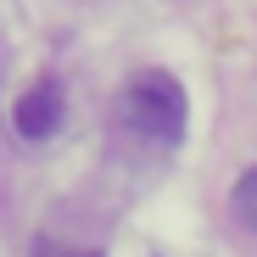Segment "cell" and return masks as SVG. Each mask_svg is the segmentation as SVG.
Instances as JSON below:
<instances>
[{
	"label": "cell",
	"mask_w": 257,
	"mask_h": 257,
	"mask_svg": "<svg viewBox=\"0 0 257 257\" xmlns=\"http://www.w3.org/2000/svg\"><path fill=\"white\" fill-rule=\"evenodd\" d=\"M62 117H67V106H62V84L56 78L28 84V90L17 95V106H12V128L23 140H51L62 128Z\"/></svg>",
	"instance_id": "7a4b0ae2"
},
{
	"label": "cell",
	"mask_w": 257,
	"mask_h": 257,
	"mask_svg": "<svg viewBox=\"0 0 257 257\" xmlns=\"http://www.w3.org/2000/svg\"><path fill=\"white\" fill-rule=\"evenodd\" d=\"M62 257H101V251H62Z\"/></svg>",
	"instance_id": "277c9868"
},
{
	"label": "cell",
	"mask_w": 257,
	"mask_h": 257,
	"mask_svg": "<svg viewBox=\"0 0 257 257\" xmlns=\"http://www.w3.org/2000/svg\"><path fill=\"white\" fill-rule=\"evenodd\" d=\"M229 207H235V218L257 235V168H246V174L235 179V190H229Z\"/></svg>",
	"instance_id": "3957f363"
},
{
	"label": "cell",
	"mask_w": 257,
	"mask_h": 257,
	"mask_svg": "<svg viewBox=\"0 0 257 257\" xmlns=\"http://www.w3.org/2000/svg\"><path fill=\"white\" fill-rule=\"evenodd\" d=\"M117 117L135 128L140 140H151V146H179L185 123H190V95H185V84L174 73L140 67L123 84V95H117Z\"/></svg>",
	"instance_id": "6da1fadb"
}]
</instances>
